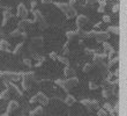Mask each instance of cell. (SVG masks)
Masks as SVG:
<instances>
[{"label": "cell", "mask_w": 127, "mask_h": 116, "mask_svg": "<svg viewBox=\"0 0 127 116\" xmlns=\"http://www.w3.org/2000/svg\"><path fill=\"white\" fill-rule=\"evenodd\" d=\"M23 72H12V71H6L3 72V79L8 81H19L22 78Z\"/></svg>", "instance_id": "3"}, {"label": "cell", "mask_w": 127, "mask_h": 116, "mask_svg": "<svg viewBox=\"0 0 127 116\" xmlns=\"http://www.w3.org/2000/svg\"><path fill=\"white\" fill-rule=\"evenodd\" d=\"M33 13V22H37V23H40L43 22V21H45V17L43 16V14L40 13L39 10H32Z\"/></svg>", "instance_id": "7"}, {"label": "cell", "mask_w": 127, "mask_h": 116, "mask_svg": "<svg viewBox=\"0 0 127 116\" xmlns=\"http://www.w3.org/2000/svg\"><path fill=\"white\" fill-rule=\"evenodd\" d=\"M33 58L37 60V62H44L45 60V58H44L43 56H40V55H38V53H36V55H33Z\"/></svg>", "instance_id": "27"}, {"label": "cell", "mask_w": 127, "mask_h": 116, "mask_svg": "<svg viewBox=\"0 0 127 116\" xmlns=\"http://www.w3.org/2000/svg\"><path fill=\"white\" fill-rule=\"evenodd\" d=\"M8 88L9 90H13V92L16 94V95H19V96H22L23 95V93H22V91H20V88L15 85V84L13 83V81H9V84H8Z\"/></svg>", "instance_id": "9"}, {"label": "cell", "mask_w": 127, "mask_h": 116, "mask_svg": "<svg viewBox=\"0 0 127 116\" xmlns=\"http://www.w3.org/2000/svg\"><path fill=\"white\" fill-rule=\"evenodd\" d=\"M97 114H98V116H106L107 115L106 112H105V109H99Z\"/></svg>", "instance_id": "31"}, {"label": "cell", "mask_w": 127, "mask_h": 116, "mask_svg": "<svg viewBox=\"0 0 127 116\" xmlns=\"http://www.w3.org/2000/svg\"><path fill=\"white\" fill-rule=\"evenodd\" d=\"M89 87H90L91 90H96V88H97V85H96V84H94L93 81H90V84H89Z\"/></svg>", "instance_id": "35"}, {"label": "cell", "mask_w": 127, "mask_h": 116, "mask_svg": "<svg viewBox=\"0 0 127 116\" xmlns=\"http://www.w3.org/2000/svg\"><path fill=\"white\" fill-rule=\"evenodd\" d=\"M0 51H9V44H8L7 41H0Z\"/></svg>", "instance_id": "13"}, {"label": "cell", "mask_w": 127, "mask_h": 116, "mask_svg": "<svg viewBox=\"0 0 127 116\" xmlns=\"http://www.w3.org/2000/svg\"><path fill=\"white\" fill-rule=\"evenodd\" d=\"M87 22H88L87 16H84V15H80V16H77V19H76V24L79 26V28L83 27Z\"/></svg>", "instance_id": "11"}, {"label": "cell", "mask_w": 127, "mask_h": 116, "mask_svg": "<svg viewBox=\"0 0 127 116\" xmlns=\"http://www.w3.org/2000/svg\"><path fill=\"white\" fill-rule=\"evenodd\" d=\"M90 107L94 108V109H97L98 108V102H97L96 100H90Z\"/></svg>", "instance_id": "28"}, {"label": "cell", "mask_w": 127, "mask_h": 116, "mask_svg": "<svg viewBox=\"0 0 127 116\" xmlns=\"http://www.w3.org/2000/svg\"><path fill=\"white\" fill-rule=\"evenodd\" d=\"M43 45V38L42 37H35L31 41V46H37V48H42Z\"/></svg>", "instance_id": "12"}, {"label": "cell", "mask_w": 127, "mask_h": 116, "mask_svg": "<svg viewBox=\"0 0 127 116\" xmlns=\"http://www.w3.org/2000/svg\"><path fill=\"white\" fill-rule=\"evenodd\" d=\"M65 74H66L67 77H73V74H74V70L72 69V67H69L68 65H66V69H65Z\"/></svg>", "instance_id": "19"}, {"label": "cell", "mask_w": 127, "mask_h": 116, "mask_svg": "<svg viewBox=\"0 0 127 116\" xmlns=\"http://www.w3.org/2000/svg\"><path fill=\"white\" fill-rule=\"evenodd\" d=\"M2 77H3V72L2 71H0V78H2Z\"/></svg>", "instance_id": "39"}, {"label": "cell", "mask_w": 127, "mask_h": 116, "mask_svg": "<svg viewBox=\"0 0 127 116\" xmlns=\"http://www.w3.org/2000/svg\"><path fill=\"white\" fill-rule=\"evenodd\" d=\"M36 77L33 74V72H23L22 76V86L24 90H29L31 86V84L35 81Z\"/></svg>", "instance_id": "2"}, {"label": "cell", "mask_w": 127, "mask_h": 116, "mask_svg": "<svg viewBox=\"0 0 127 116\" xmlns=\"http://www.w3.org/2000/svg\"><path fill=\"white\" fill-rule=\"evenodd\" d=\"M56 6H57L58 8L61 10V12H64V13H65V15H66L68 19H72V17H74L75 15H76V10H75V8H74L70 3L57 2V3H56Z\"/></svg>", "instance_id": "1"}, {"label": "cell", "mask_w": 127, "mask_h": 116, "mask_svg": "<svg viewBox=\"0 0 127 116\" xmlns=\"http://www.w3.org/2000/svg\"><path fill=\"white\" fill-rule=\"evenodd\" d=\"M75 98H74L73 95H67V98L65 99V103H66L67 106H72V105H74L75 103Z\"/></svg>", "instance_id": "15"}, {"label": "cell", "mask_w": 127, "mask_h": 116, "mask_svg": "<svg viewBox=\"0 0 127 116\" xmlns=\"http://www.w3.org/2000/svg\"><path fill=\"white\" fill-rule=\"evenodd\" d=\"M76 35L79 37H81V38H86V37H87V33H86L84 30H81V29L76 30Z\"/></svg>", "instance_id": "23"}, {"label": "cell", "mask_w": 127, "mask_h": 116, "mask_svg": "<svg viewBox=\"0 0 127 116\" xmlns=\"http://www.w3.org/2000/svg\"><path fill=\"white\" fill-rule=\"evenodd\" d=\"M1 116H9V113H7V112H6V113H5V114H2V115H1Z\"/></svg>", "instance_id": "38"}, {"label": "cell", "mask_w": 127, "mask_h": 116, "mask_svg": "<svg viewBox=\"0 0 127 116\" xmlns=\"http://www.w3.org/2000/svg\"><path fill=\"white\" fill-rule=\"evenodd\" d=\"M77 83H79V79H77V78H75V77H70V78H68L67 80H65V86H66V92H67L68 90H69L70 87L76 86Z\"/></svg>", "instance_id": "6"}, {"label": "cell", "mask_w": 127, "mask_h": 116, "mask_svg": "<svg viewBox=\"0 0 127 116\" xmlns=\"http://www.w3.org/2000/svg\"><path fill=\"white\" fill-rule=\"evenodd\" d=\"M56 85H58V86H60L61 88H64V91L66 92V86H65V80H63V79H57L56 81Z\"/></svg>", "instance_id": "20"}, {"label": "cell", "mask_w": 127, "mask_h": 116, "mask_svg": "<svg viewBox=\"0 0 127 116\" xmlns=\"http://www.w3.org/2000/svg\"><path fill=\"white\" fill-rule=\"evenodd\" d=\"M12 17V9L10 8H5L3 9V20H2V26H6L8 20Z\"/></svg>", "instance_id": "8"}, {"label": "cell", "mask_w": 127, "mask_h": 116, "mask_svg": "<svg viewBox=\"0 0 127 116\" xmlns=\"http://www.w3.org/2000/svg\"><path fill=\"white\" fill-rule=\"evenodd\" d=\"M22 31H21L20 29H19V28H17V29H15V30H13V31H12V33H10V37H13V38H15V37H22Z\"/></svg>", "instance_id": "18"}, {"label": "cell", "mask_w": 127, "mask_h": 116, "mask_svg": "<svg viewBox=\"0 0 127 116\" xmlns=\"http://www.w3.org/2000/svg\"><path fill=\"white\" fill-rule=\"evenodd\" d=\"M66 36H67V38L70 41V40H73V38H75L77 35H76V31H68Z\"/></svg>", "instance_id": "24"}, {"label": "cell", "mask_w": 127, "mask_h": 116, "mask_svg": "<svg viewBox=\"0 0 127 116\" xmlns=\"http://www.w3.org/2000/svg\"><path fill=\"white\" fill-rule=\"evenodd\" d=\"M58 57H59V56H58L56 52H51L50 53V58H51V59H58Z\"/></svg>", "instance_id": "32"}, {"label": "cell", "mask_w": 127, "mask_h": 116, "mask_svg": "<svg viewBox=\"0 0 127 116\" xmlns=\"http://www.w3.org/2000/svg\"><path fill=\"white\" fill-rule=\"evenodd\" d=\"M58 60H59L61 64H65V65H68V64H69L68 59H67L65 56H59V57H58Z\"/></svg>", "instance_id": "22"}, {"label": "cell", "mask_w": 127, "mask_h": 116, "mask_svg": "<svg viewBox=\"0 0 127 116\" xmlns=\"http://www.w3.org/2000/svg\"><path fill=\"white\" fill-rule=\"evenodd\" d=\"M10 96V90L9 88H6L5 91L0 93V100H8V98Z\"/></svg>", "instance_id": "14"}, {"label": "cell", "mask_w": 127, "mask_h": 116, "mask_svg": "<svg viewBox=\"0 0 127 116\" xmlns=\"http://www.w3.org/2000/svg\"><path fill=\"white\" fill-rule=\"evenodd\" d=\"M17 108H19V103H17L16 101H10V102L8 103V107H7V113L12 114L13 112H15Z\"/></svg>", "instance_id": "10"}, {"label": "cell", "mask_w": 127, "mask_h": 116, "mask_svg": "<svg viewBox=\"0 0 127 116\" xmlns=\"http://www.w3.org/2000/svg\"><path fill=\"white\" fill-rule=\"evenodd\" d=\"M103 95L105 96V98H110V95H112V91H110V90H104L103 91Z\"/></svg>", "instance_id": "30"}, {"label": "cell", "mask_w": 127, "mask_h": 116, "mask_svg": "<svg viewBox=\"0 0 127 116\" xmlns=\"http://www.w3.org/2000/svg\"><path fill=\"white\" fill-rule=\"evenodd\" d=\"M36 99H37V102H39L40 105H43V106H46L47 103H49V98H47L43 92H38L36 94Z\"/></svg>", "instance_id": "5"}, {"label": "cell", "mask_w": 127, "mask_h": 116, "mask_svg": "<svg viewBox=\"0 0 127 116\" xmlns=\"http://www.w3.org/2000/svg\"><path fill=\"white\" fill-rule=\"evenodd\" d=\"M2 8H3V7H2V6H0V9H2Z\"/></svg>", "instance_id": "41"}, {"label": "cell", "mask_w": 127, "mask_h": 116, "mask_svg": "<svg viewBox=\"0 0 127 116\" xmlns=\"http://www.w3.org/2000/svg\"><path fill=\"white\" fill-rule=\"evenodd\" d=\"M17 15H19L21 19H27L28 17V9L23 3H20V5L17 6Z\"/></svg>", "instance_id": "4"}, {"label": "cell", "mask_w": 127, "mask_h": 116, "mask_svg": "<svg viewBox=\"0 0 127 116\" xmlns=\"http://www.w3.org/2000/svg\"><path fill=\"white\" fill-rule=\"evenodd\" d=\"M22 49H23V43H19L16 46H15L13 53L14 55H20V53L22 52Z\"/></svg>", "instance_id": "17"}, {"label": "cell", "mask_w": 127, "mask_h": 116, "mask_svg": "<svg viewBox=\"0 0 127 116\" xmlns=\"http://www.w3.org/2000/svg\"><path fill=\"white\" fill-rule=\"evenodd\" d=\"M88 2H95V1H96V0H87Z\"/></svg>", "instance_id": "40"}, {"label": "cell", "mask_w": 127, "mask_h": 116, "mask_svg": "<svg viewBox=\"0 0 127 116\" xmlns=\"http://www.w3.org/2000/svg\"><path fill=\"white\" fill-rule=\"evenodd\" d=\"M91 67H93V65H91V64H88V65H86V66H84V69H83L84 72H88V71H89Z\"/></svg>", "instance_id": "34"}, {"label": "cell", "mask_w": 127, "mask_h": 116, "mask_svg": "<svg viewBox=\"0 0 127 116\" xmlns=\"http://www.w3.org/2000/svg\"><path fill=\"white\" fill-rule=\"evenodd\" d=\"M67 53H68V48H67V44H66V45L63 48V55L64 56H66Z\"/></svg>", "instance_id": "33"}, {"label": "cell", "mask_w": 127, "mask_h": 116, "mask_svg": "<svg viewBox=\"0 0 127 116\" xmlns=\"http://www.w3.org/2000/svg\"><path fill=\"white\" fill-rule=\"evenodd\" d=\"M42 2L43 3H51L52 2V0H42Z\"/></svg>", "instance_id": "37"}, {"label": "cell", "mask_w": 127, "mask_h": 116, "mask_svg": "<svg viewBox=\"0 0 127 116\" xmlns=\"http://www.w3.org/2000/svg\"><path fill=\"white\" fill-rule=\"evenodd\" d=\"M23 64H24V65H26L27 67H29V69H30V67H32L31 60L29 59V58H24V59H23Z\"/></svg>", "instance_id": "26"}, {"label": "cell", "mask_w": 127, "mask_h": 116, "mask_svg": "<svg viewBox=\"0 0 127 116\" xmlns=\"http://www.w3.org/2000/svg\"><path fill=\"white\" fill-rule=\"evenodd\" d=\"M81 103H82L83 106L88 107V108H90V100H87V99H84V100H81Z\"/></svg>", "instance_id": "29"}, {"label": "cell", "mask_w": 127, "mask_h": 116, "mask_svg": "<svg viewBox=\"0 0 127 116\" xmlns=\"http://www.w3.org/2000/svg\"><path fill=\"white\" fill-rule=\"evenodd\" d=\"M35 7H37L36 1H31V10H35Z\"/></svg>", "instance_id": "36"}, {"label": "cell", "mask_w": 127, "mask_h": 116, "mask_svg": "<svg viewBox=\"0 0 127 116\" xmlns=\"http://www.w3.org/2000/svg\"><path fill=\"white\" fill-rule=\"evenodd\" d=\"M42 113H43V108H42V107H36L33 110H31L29 115L30 116H37V115H40Z\"/></svg>", "instance_id": "16"}, {"label": "cell", "mask_w": 127, "mask_h": 116, "mask_svg": "<svg viewBox=\"0 0 127 116\" xmlns=\"http://www.w3.org/2000/svg\"><path fill=\"white\" fill-rule=\"evenodd\" d=\"M104 109L106 110V112H109L110 114H113V108H112V106H110L109 103H105V105H104Z\"/></svg>", "instance_id": "25"}, {"label": "cell", "mask_w": 127, "mask_h": 116, "mask_svg": "<svg viewBox=\"0 0 127 116\" xmlns=\"http://www.w3.org/2000/svg\"><path fill=\"white\" fill-rule=\"evenodd\" d=\"M93 35H94L95 37H97L98 40H105V38L107 37L104 33H93Z\"/></svg>", "instance_id": "21"}]
</instances>
